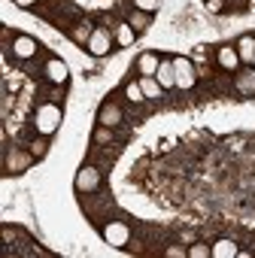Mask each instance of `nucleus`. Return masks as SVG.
<instances>
[{"instance_id": "1", "label": "nucleus", "mask_w": 255, "mask_h": 258, "mask_svg": "<svg viewBox=\"0 0 255 258\" xmlns=\"http://www.w3.org/2000/svg\"><path fill=\"white\" fill-rule=\"evenodd\" d=\"M34 121H37V131H40L43 137H52V134L58 131V124H61V109H58L55 103H43V106L37 109Z\"/></svg>"}, {"instance_id": "2", "label": "nucleus", "mask_w": 255, "mask_h": 258, "mask_svg": "<svg viewBox=\"0 0 255 258\" xmlns=\"http://www.w3.org/2000/svg\"><path fill=\"white\" fill-rule=\"evenodd\" d=\"M173 73H176V88H195L198 73L188 58H173Z\"/></svg>"}, {"instance_id": "3", "label": "nucleus", "mask_w": 255, "mask_h": 258, "mask_svg": "<svg viewBox=\"0 0 255 258\" xmlns=\"http://www.w3.org/2000/svg\"><path fill=\"white\" fill-rule=\"evenodd\" d=\"M103 240L109 246H128V240H131V228H128L124 222H106L103 225Z\"/></svg>"}, {"instance_id": "4", "label": "nucleus", "mask_w": 255, "mask_h": 258, "mask_svg": "<svg viewBox=\"0 0 255 258\" xmlns=\"http://www.w3.org/2000/svg\"><path fill=\"white\" fill-rule=\"evenodd\" d=\"M109 46H112V34H109L106 28H94V34H91V40H88V52L97 55V58H103V55L109 52Z\"/></svg>"}, {"instance_id": "5", "label": "nucleus", "mask_w": 255, "mask_h": 258, "mask_svg": "<svg viewBox=\"0 0 255 258\" xmlns=\"http://www.w3.org/2000/svg\"><path fill=\"white\" fill-rule=\"evenodd\" d=\"M97 185H100L97 167H91V164L79 167V173H76V188H79V191H97Z\"/></svg>"}, {"instance_id": "6", "label": "nucleus", "mask_w": 255, "mask_h": 258, "mask_svg": "<svg viewBox=\"0 0 255 258\" xmlns=\"http://www.w3.org/2000/svg\"><path fill=\"white\" fill-rule=\"evenodd\" d=\"M37 52H40V46H37L34 37H16V40H13V55H16L19 61H31Z\"/></svg>"}, {"instance_id": "7", "label": "nucleus", "mask_w": 255, "mask_h": 258, "mask_svg": "<svg viewBox=\"0 0 255 258\" xmlns=\"http://www.w3.org/2000/svg\"><path fill=\"white\" fill-rule=\"evenodd\" d=\"M43 73H46V79H49V82H55V85H64V82H67V76H70V70H67V64H64L61 58H49Z\"/></svg>"}, {"instance_id": "8", "label": "nucleus", "mask_w": 255, "mask_h": 258, "mask_svg": "<svg viewBox=\"0 0 255 258\" xmlns=\"http://www.w3.org/2000/svg\"><path fill=\"white\" fill-rule=\"evenodd\" d=\"M97 124H103V127H115V124H121V109H118L112 100H106V103L100 106V112H97Z\"/></svg>"}, {"instance_id": "9", "label": "nucleus", "mask_w": 255, "mask_h": 258, "mask_svg": "<svg viewBox=\"0 0 255 258\" xmlns=\"http://www.w3.org/2000/svg\"><path fill=\"white\" fill-rule=\"evenodd\" d=\"M155 79L161 82V88H176V73H173V61L161 58V64H158V73H155Z\"/></svg>"}, {"instance_id": "10", "label": "nucleus", "mask_w": 255, "mask_h": 258, "mask_svg": "<svg viewBox=\"0 0 255 258\" xmlns=\"http://www.w3.org/2000/svg\"><path fill=\"white\" fill-rule=\"evenodd\" d=\"M216 61H219L222 70H237V67H240V55H237V49H231V46H222L219 55H216Z\"/></svg>"}, {"instance_id": "11", "label": "nucleus", "mask_w": 255, "mask_h": 258, "mask_svg": "<svg viewBox=\"0 0 255 258\" xmlns=\"http://www.w3.org/2000/svg\"><path fill=\"white\" fill-rule=\"evenodd\" d=\"M210 255H213V258H234V255H240V249H237L234 240H216V243L210 246Z\"/></svg>"}, {"instance_id": "12", "label": "nucleus", "mask_w": 255, "mask_h": 258, "mask_svg": "<svg viewBox=\"0 0 255 258\" xmlns=\"http://www.w3.org/2000/svg\"><path fill=\"white\" fill-rule=\"evenodd\" d=\"M237 79V91L240 94H255V67H249V70H240V73H234Z\"/></svg>"}, {"instance_id": "13", "label": "nucleus", "mask_w": 255, "mask_h": 258, "mask_svg": "<svg viewBox=\"0 0 255 258\" xmlns=\"http://www.w3.org/2000/svg\"><path fill=\"white\" fill-rule=\"evenodd\" d=\"M28 167H31V155H28V152L16 149V152H10V155H7V170L19 173V170H28Z\"/></svg>"}, {"instance_id": "14", "label": "nucleus", "mask_w": 255, "mask_h": 258, "mask_svg": "<svg viewBox=\"0 0 255 258\" xmlns=\"http://www.w3.org/2000/svg\"><path fill=\"white\" fill-rule=\"evenodd\" d=\"M158 64H161V58L152 55V52H146V55H140L137 70H140V76H155V73H158Z\"/></svg>"}, {"instance_id": "15", "label": "nucleus", "mask_w": 255, "mask_h": 258, "mask_svg": "<svg viewBox=\"0 0 255 258\" xmlns=\"http://www.w3.org/2000/svg\"><path fill=\"white\" fill-rule=\"evenodd\" d=\"M140 88H143V94H146V97H152V100H155V97H161V91H164V88H161V82H158L155 76H140Z\"/></svg>"}, {"instance_id": "16", "label": "nucleus", "mask_w": 255, "mask_h": 258, "mask_svg": "<svg viewBox=\"0 0 255 258\" xmlns=\"http://www.w3.org/2000/svg\"><path fill=\"white\" fill-rule=\"evenodd\" d=\"M237 55H240V61H252L255 58V37H240Z\"/></svg>"}, {"instance_id": "17", "label": "nucleus", "mask_w": 255, "mask_h": 258, "mask_svg": "<svg viewBox=\"0 0 255 258\" xmlns=\"http://www.w3.org/2000/svg\"><path fill=\"white\" fill-rule=\"evenodd\" d=\"M134 37H137V31L128 25V22L115 28V43H118V46H131V43H134Z\"/></svg>"}, {"instance_id": "18", "label": "nucleus", "mask_w": 255, "mask_h": 258, "mask_svg": "<svg viewBox=\"0 0 255 258\" xmlns=\"http://www.w3.org/2000/svg\"><path fill=\"white\" fill-rule=\"evenodd\" d=\"M128 25H131L137 34H140V31H146V28H149V13H143V10H134L131 16H128Z\"/></svg>"}, {"instance_id": "19", "label": "nucleus", "mask_w": 255, "mask_h": 258, "mask_svg": "<svg viewBox=\"0 0 255 258\" xmlns=\"http://www.w3.org/2000/svg\"><path fill=\"white\" fill-rule=\"evenodd\" d=\"M91 34H94V28L82 22V25H76V28H73V34H70V37H73V40H76L79 46H88V40H91Z\"/></svg>"}, {"instance_id": "20", "label": "nucleus", "mask_w": 255, "mask_h": 258, "mask_svg": "<svg viewBox=\"0 0 255 258\" xmlns=\"http://www.w3.org/2000/svg\"><path fill=\"white\" fill-rule=\"evenodd\" d=\"M124 94H128V100H131V103H143V100H146V94H143L140 82H131V85L124 88Z\"/></svg>"}, {"instance_id": "21", "label": "nucleus", "mask_w": 255, "mask_h": 258, "mask_svg": "<svg viewBox=\"0 0 255 258\" xmlns=\"http://www.w3.org/2000/svg\"><path fill=\"white\" fill-rule=\"evenodd\" d=\"M188 258H210V246H204V243H192V246H188Z\"/></svg>"}, {"instance_id": "22", "label": "nucleus", "mask_w": 255, "mask_h": 258, "mask_svg": "<svg viewBox=\"0 0 255 258\" xmlns=\"http://www.w3.org/2000/svg\"><path fill=\"white\" fill-rule=\"evenodd\" d=\"M161 7V0H134V10H143V13H155Z\"/></svg>"}, {"instance_id": "23", "label": "nucleus", "mask_w": 255, "mask_h": 258, "mask_svg": "<svg viewBox=\"0 0 255 258\" xmlns=\"http://www.w3.org/2000/svg\"><path fill=\"white\" fill-rule=\"evenodd\" d=\"M164 255H167V258H185V255H188V249H182V246H167V249H164Z\"/></svg>"}, {"instance_id": "24", "label": "nucleus", "mask_w": 255, "mask_h": 258, "mask_svg": "<svg viewBox=\"0 0 255 258\" xmlns=\"http://www.w3.org/2000/svg\"><path fill=\"white\" fill-rule=\"evenodd\" d=\"M94 140H97V143H109V140H112V127H103V124H100V131L94 134Z\"/></svg>"}, {"instance_id": "25", "label": "nucleus", "mask_w": 255, "mask_h": 258, "mask_svg": "<svg viewBox=\"0 0 255 258\" xmlns=\"http://www.w3.org/2000/svg\"><path fill=\"white\" fill-rule=\"evenodd\" d=\"M222 4H225V0H207V10L210 13H222Z\"/></svg>"}, {"instance_id": "26", "label": "nucleus", "mask_w": 255, "mask_h": 258, "mask_svg": "<svg viewBox=\"0 0 255 258\" xmlns=\"http://www.w3.org/2000/svg\"><path fill=\"white\" fill-rule=\"evenodd\" d=\"M16 4H19L22 10H28V7H34V4H37V0H16Z\"/></svg>"}, {"instance_id": "27", "label": "nucleus", "mask_w": 255, "mask_h": 258, "mask_svg": "<svg viewBox=\"0 0 255 258\" xmlns=\"http://www.w3.org/2000/svg\"><path fill=\"white\" fill-rule=\"evenodd\" d=\"M252 10H255V0H252Z\"/></svg>"}, {"instance_id": "28", "label": "nucleus", "mask_w": 255, "mask_h": 258, "mask_svg": "<svg viewBox=\"0 0 255 258\" xmlns=\"http://www.w3.org/2000/svg\"><path fill=\"white\" fill-rule=\"evenodd\" d=\"M252 64H255V58H252Z\"/></svg>"}]
</instances>
